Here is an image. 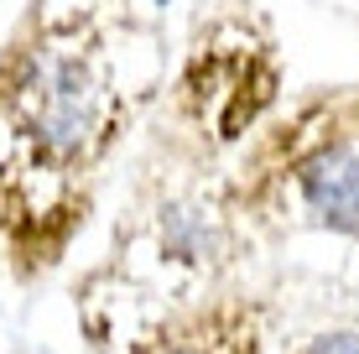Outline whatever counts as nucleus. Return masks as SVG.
<instances>
[{
    "label": "nucleus",
    "instance_id": "nucleus-1",
    "mask_svg": "<svg viewBox=\"0 0 359 354\" xmlns=\"http://www.w3.org/2000/svg\"><path fill=\"white\" fill-rule=\"evenodd\" d=\"M120 130V100L99 47L79 36H42L0 73V224H73L79 182L99 167Z\"/></svg>",
    "mask_w": 359,
    "mask_h": 354
},
{
    "label": "nucleus",
    "instance_id": "nucleus-3",
    "mask_svg": "<svg viewBox=\"0 0 359 354\" xmlns=\"http://www.w3.org/2000/svg\"><path fill=\"white\" fill-rule=\"evenodd\" d=\"M266 334H261V313L245 302H214L198 308L188 318L167 323L141 354H261Z\"/></svg>",
    "mask_w": 359,
    "mask_h": 354
},
{
    "label": "nucleus",
    "instance_id": "nucleus-4",
    "mask_svg": "<svg viewBox=\"0 0 359 354\" xmlns=\"http://www.w3.org/2000/svg\"><path fill=\"white\" fill-rule=\"evenodd\" d=\"M302 354H359V334H349V328H339V334H318V339H307Z\"/></svg>",
    "mask_w": 359,
    "mask_h": 354
},
{
    "label": "nucleus",
    "instance_id": "nucleus-2",
    "mask_svg": "<svg viewBox=\"0 0 359 354\" xmlns=\"http://www.w3.org/2000/svg\"><path fill=\"white\" fill-rule=\"evenodd\" d=\"M276 177L307 224L359 240V146L349 136L297 141Z\"/></svg>",
    "mask_w": 359,
    "mask_h": 354
},
{
    "label": "nucleus",
    "instance_id": "nucleus-5",
    "mask_svg": "<svg viewBox=\"0 0 359 354\" xmlns=\"http://www.w3.org/2000/svg\"><path fill=\"white\" fill-rule=\"evenodd\" d=\"M151 6H167V0H151Z\"/></svg>",
    "mask_w": 359,
    "mask_h": 354
}]
</instances>
